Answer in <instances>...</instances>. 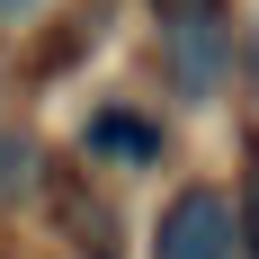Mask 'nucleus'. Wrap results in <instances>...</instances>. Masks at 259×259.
Returning <instances> with one entry per match:
<instances>
[{
    "mask_svg": "<svg viewBox=\"0 0 259 259\" xmlns=\"http://www.w3.org/2000/svg\"><path fill=\"white\" fill-rule=\"evenodd\" d=\"M206 9H224V0H152V18L170 27V18H206Z\"/></svg>",
    "mask_w": 259,
    "mask_h": 259,
    "instance_id": "nucleus-8",
    "label": "nucleus"
},
{
    "mask_svg": "<svg viewBox=\"0 0 259 259\" xmlns=\"http://www.w3.org/2000/svg\"><path fill=\"white\" fill-rule=\"evenodd\" d=\"M161 152H170V125L134 99H107L80 116V161H99V170H152Z\"/></svg>",
    "mask_w": 259,
    "mask_h": 259,
    "instance_id": "nucleus-4",
    "label": "nucleus"
},
{
    "mask_svg": "<svg viewBox=\"0 0 259 259\" xmlns=\"http://www.w3.org/2000/svg\"><path fill=\"white\" fill-rule=\"evenodd\" d=\"M233 18L224 9H206V18H170L161 27V72H170V99L188 107H214L224 90H233Z\"/></svg>",
    "mask_w": 259,
    "mask_h": 259,
    "instance_id": "nucleus-2",
    "label": "nucleus"
},
{
    "mask_svg": "<svg viewBox=\"0 0 259 259\" xmlns=\"http://www.w3.org/2000/svg\"><path fill=\"white\" fill-rule=\"evenodd\" d=\"M36 197H45L54 241H72V259H125V224H116V206L99 197V179L80 161H45L36 170Z\"/></svg>",
    "mask_w": 259,
    "mask_h": 259,
    "instance_id": "nucleus-1",
    "label": "nucleus"
},
{
    "mask_svg": "<svg viewBox=\"0 0 259 259\" xmlns=\"http://www.w3.org/2000/svg\"><path fill=\"white\" fill-rule=\"evenodd\" d=\"M233 224H241V259H259V152L241 161V197H233Z\"/></svg>",
    "mask_w": 259,
    "mask_h": 259,
    "instance_id": "nucleus-7",
    "label": "nucleus"
},
{
    "mask_svg": "<svg viewBox=\"0 0 259 259\" xmlns=\"http://www.w3.org/2000/svg\"><path fill=\"white\" fill-rule=\"evenodd\" d=\"M90 45H99V0H80L72 18H63V36H45V45H36V63H27V72H36V80H63Z\"/></svg>",
    "mask_w": 259,
    "mask_h": 259,
    "instance_id": "nucleus-5",
    "label": "nucleus"
},
{
    "mask_svg": "<svg viewBox=\"0 0 259 259\" xmlns=\"http://www.w3.org/2000/svg\"><path fill=\"white\" fill-rule=\"evenodd\" d=\"M250 80H259V45H250Z\"/></svg>",
    "mask_w": 259,
    "mask_h": 259,
    "instance_id": "nucleus-10",
    "label": "nucleus"
},
{
    "mask_svg": "<svg viewBox=\"0 0 259 259\" xmlns=\"http://www.w3.org/2000/svg\"><path fill=\"white\" fill-rule=\"evenodd\" d=\"M152 259H241L233 197H224L214 179L170 188V206H161V224H152Z\"/></svg>",
    "mask_w": 259,
    "mask_h": 259,
    "instance_id": "nucleus-3",
    "label": "nucleus"
},
{
    "mask_svg": "<svg viewBox=\"0 0 259 259\" xmlns=\"http://www.w3.org/2000/svg\"><path fill=\"white\" fill-rule=\"evenodd\" d=\"M36 170H45V152H36L18 125H0V206H9V197H36Z\"/></svg>",
    "mask_w": 259,
    "mask_h": 259,
    "instance_id": "nucleus-6",
    "label": "nucleus"
},
{
    "mask_svg": "<svg viewBox=\"0 0 259 259\" xmlns=\"http://www.w3.org/2000/svg\"><path fill=\"white\" fill-rule=\"evenodd\" d=\"M18 9H36V0H0V18H18Z\"/></svg>",
    "mask_w": 259,
    "mask_h": 259,
    "instance_id": "nucleus-9",
    "label": "nucleus"
}]
</instances>
